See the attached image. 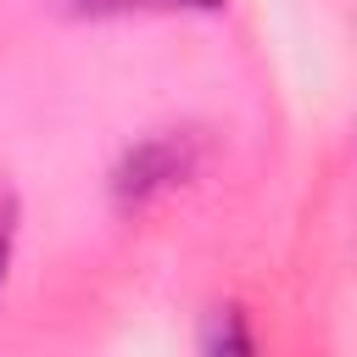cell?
Listing matches in <instances>:
<instances>
[{
  "mask_svg": "<svg viewBox=\"0 0 357 357\" xmlns=\"http://www.w3.org/2000/svg\"><path fill=\"white\" fill-rule=\"evenodd\" d=\"M184 173H190V139L156 134V139L134 145V151H128V162L117 167V195H123L128 206H139V201H151V195L173 190Z\"/></svg>",
  "mask_w": 357,
  "mask_h": 357,
  "instance_id": "6da1fadb",
  "label": "cell"
},
{
  "mask_svg": "<svg viewBox=\"0 0 357 357\" xmlns=\"http://www.w3.org/2000/svg\"><path fill=\"white\" fill-rule=\"evenodd\" d=\"M78 17H128V11H218L223 0H67Z\"/></svg>",
  "mask_w": 357,
  "mask_h": 357,
  "instance_id": "7a4b0ae2",
  "label": "cell"
},
{
  "mask_svg": "<svg viewBox=\"0 0 357 357\" xmlns=\"http://www.w3.org/2000/svg\"><path fill=\"white\" fill-rule=\"evenodd\" d=\"M234 324H240V312H223V318H218V329L206 335V346H212V351H218V346H229V351H245L251 340H245V335H240Z\"/></svg>",
  "mask_w": 357,
  "mask_h": 357,
  "instance_id": "3957f363",
  "label": "cell"
},
{
  "mask_svg": "<svg viewBox=\"0 0 357 357\" xmlns=\"http://www.w3.org/2000/svg\"><path fill=\"white\" fill-rule=\"evenodd\" d=\"M11 240H17V201L0 195V279H6V262H11Z\"/></svg>",
  "mask_w": 357,
  "mask_h": 357,
  "instance_id": "277c9868",
  "label": "cell"
}]
</instances>
